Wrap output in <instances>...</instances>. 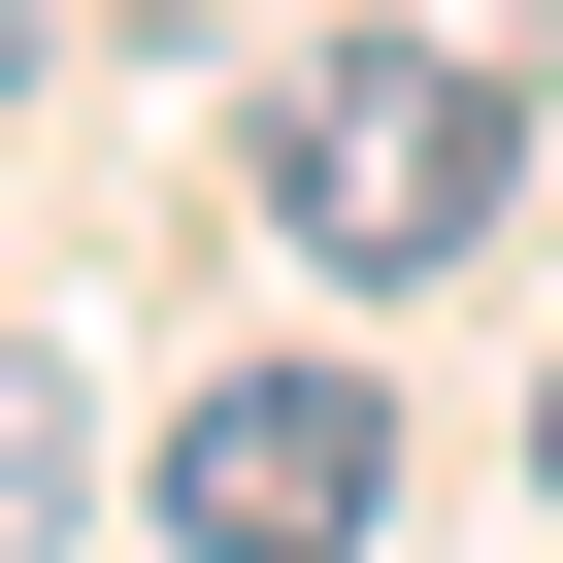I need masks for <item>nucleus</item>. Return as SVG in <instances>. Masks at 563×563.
<instances>
[{
  "instance_id": "nucleus-1",
  "label": "nucleus",
  "mask_w": 563,
  "mask_h": 563,
  "mask_svg": "<svg viewBox=\"0 0 563 563\" xmlns=\"http://www.w3.org/2000/svg\"><path fill=\"white\" fill-rule=\"evenodd\" d=\"M530 199V67H497V0H398V34H332V67H265V232L299 265H464Z\"/></svg>"
},
{
  "instance_id": "nucleus-2",
  "label": "nucleus",
  "mask_w": 563,
  "mask_h": 563,
  "mask_svg": "<svg viewBox=\"0 0 563 563\" xmlns=\"http://www.w3.org/2000/svg\"><path fill=\"white\" fill-rule=\"evenodd\" d=\"M365 497H398L365 365H232V398H166V563H365Z\"/></svg>"
},
{
  "instance_id": "nucleus-3",
  "label": "nucleus",
  "mask_w": 563,
  "mask_h": 563,
  "mask_svg": "<svg viewBox=\"0 0 563 563\" xmlns=\"http://www.w3.org/2000/svg\"><path fill=\"white\" fill-rule=\"evenodd\" d=\"M67 497H100V398H67L34 332H0V563H67Z\"/></svg>"
},
{
  "instance_id": "nucleus-4",
  "label": "nucleus",
  "mask_w": 563,
  "mask_h": 563,
  "mask_svg": "<svg viewBox=\"0 0 563 563\" xmlns=\"http://www.w3.org/2000/svg\"><path fill=\"white\" fill-rule=\"evenodd\" d=\"M530 497H563V398H530Z\"/></svg>"
},
{
  "instance_id": "nucleus-5",
  "label": "nucleus",
  "mask_w": 563,
  "mask_h": 563,
  "mask_svg": "<svg viewBox=\"0 0 563 563\" xmlns=\"http://www.w3.org/2000/svg\"><path fill=\"white\" fill-rule=\"evenodd\" d=\"M0 67H34V0H0Z\"/></svg>"
}]
</instances>
